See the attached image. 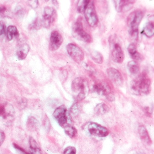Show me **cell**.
Segmentation results:
<instances>
[{"label": "cell", "mask_w": 154, "mask_h": 154, "mask_svg": "<svg viewBox=\"0 0 154 154\" xmlns=\"http://www.w3.org/2000/svg\"><path fill=\"white\" fill-rule=\"evenodd\" d=\"M151 81L147 74L143 72L132 82L131 89L137 95L148 94L151 91Z\"/></svg>", "instance_id": "cell-1"}, {"label": "cell", "mask_w": 154, "mask_h": 154, "mask_svg": "<svg viewBox=\"0 0 154 154\" xmlns=\"http://www.w3.org/2000/svg\"><path fill=\"white\" fill-rule=\"evenodd\" d=\"M143 16L142 11L138 10L130 13L128 17L127 24L129 28V33L135 39L138 38V28Z\"/></svg>", "instance_id": "cell-2"}, {"label": "cell", "mask_w": 154, "mask_h": 154, "mask_svg": "<svg viewBox=\"0 0 154 154\" xmlns=\"http://www.w3.org/2000/svg\"><path fill=\"white\" fill-rule=\"evenodd\" d=\"M72 30L73 35L78 40L87 43L92 42V38L91 35L84 30L82 17H78L76 21L74 23Z\"/></svg>", "instance_id": "cell-3"}, {"label": "cell", "mask_w": 154, "mask_h": 154, "mask_svg": "<svg viewBox=\"0 0 154 154\" xmlns=\"http://www.w3.org/2000/svg\"><path fill=\"white\" fill-rule=\"evenodd\" d=\"M87 82L82 77H78L72 83V91L77 95L79 99H83L85 97L87 90Z\"/></svg>", "instance_id": "cell-4"}, {"label": "cell", "mask_w": 154, "mask_h": 154, "mask_svg": "<svg viewBox=\"0 0 154 154\" xmlns=\"http://www.w3.org/2000/svg\"><path fill=\"white\" fill-rule=\"evenodd\" d=\"M84 12L86 20L91 27L97 25L98 23V17L93 2L90 1Z\"/></svg>", "instance_id": "cell-5"}, {"label": "cell", "mask_w": 154, "mask_h": 154, "mask_svg": "<svg viewBox=\"0 0 154 154\" xmlns=\"http://www.w3.org/2000/svg\"><path fill=\"white\" fill-rule=\"evenodd\" d=\"M53 117L60 126L63 128L69 125V117L67 109L64 105H62L56 108L53 112Z\"/></svg>", "instance_id": "cell-6"}, {"label": "cell", "mask_w": 154, "mask_h": 154, "mask_svg": "<svg viewBox=\"0 0 154 154\" xmlns=\"http://www.w3.org/2000/svg\"><path fill=\"white\" fill-rule=\"evenodd\" d=\"M66 50L69 55L76 63H81L84 60L85 55L83 51L76 45L70 43L66 46Z\"/></svg>", "instance_id": "cell-7"}, {"label": "cell", "mask_w": 154, "mask_h": 154, "mask_svg": "<svg viewBox=\"0 0 154 154\" xmlns=\"http://www.w3.org/2000/svg\"><path fill=\"white\" fill-rule=\"evenodd\" d=\"M88 130L91 134L96 137H106L109 134V131L106 128L96 123L91 122L88 126Z\"/></svg>", "instance_id": "cell-8"}, {"label": "cell", "mask_w": 154, "mask_h": 154, "mask_svg": "<svg viewBox=\"0 0 154 154\" xmlns=\"http://www.w3.org/2000/svg\"><path fill=\"white\" fill-rule=\"evenodd\" d=\"M57 15L55 8L50 7H45L44 11L43 20H42V26L45 28H49L51 23L55 21L57 18Z\"/></svg>", "instance_id": "cell-9"}, {"label": "cell", "mask_w": 154, "mask_h": 154, "mask_svg": "<svg viewBox=\"0 0 154 154\" xmlns=\"http://www.w3.org/2000/svg\"><path fill=\"white\" fill-rule=\"evenodd\" d=\"M94 90L98 94L106 96L110 101L114 100V96L112 93L111 88L106 83L100 82L95 84L94 86Z\"/></svg>", "instance_id": "cell-10"}, {"label": "cell", "mask_w": 154, "mask_h": 154, "mask_svg": "<svg viewBox=\"0 0 154 154\" xmlns=\"http://www.w3.org/2000/svg\"><path fill=\"white\" fill-rule=\"evenodd\" d=\"M63 38L62 35L56 30L51 32L50 37L49 48L52 51L57 50L62 45Z\"/></svg>", "instance_id": "cell-11"}, {"label": "cell", "mask_w": 154, "mask_h": 154, "mask_svg": "<svg viewBox=\"0 0 154 154\" xmlns=\"http://www.w3.org/2000/svg\"><path fill=\"white\" fill-rule=\"evenodd\" d=\"M111 53L112 59L116 63H121L124 61L125 57L124 52L119 43L113 44Z\"/></svg>", "instance_id": "cell-12"}, {"label": "cell", "mask_w": 154, "mask_h": 154, "mask_svg": "<svg viewBox=\"0 0 154 154\" xmlns=\"http://www.w3.org/2000/svg\"><path fill=\"white\" fill-rule=\"evenodd\" d=\"M107 75L110 79L117 85L121 86L123 84V78L121 73L118 70L113 67L107 69Z\"/></svg>", "instance_id": "cell-13"}, {"label": "cell", "mask_w": 154, "mask_h": 154, "mask_svg": "<svg viewBox=\"0 0 154 154\" xmlns=\"http://www.w3.org/2000/svg\"><path fill=\"white\" fill-rule=\"evenodd\" d=\"M116 8L119 12H125L133 8L134 1H114Z\"/></svg>", "instance_id": "cell-14"}, {"label": "cell", "mask_w": 154, "mask_h": 154, "mask_svg": "<svg viewBox=\"0 0 154 154\" xmlns=\"http://www.w3.org/2000/svg\"><path fill=\"white\" fill-rule=\"evenodd\" d=\"M138 132L140 134V138L143 142L146 143L149 146H150L152 144V140L149 136V134L146 127L144 126L143 125H140L138 128Z\"/></svg>", "instance_id": "cell-15"}, {"label": "cell", "mask_w": 154, "mask_h": 154, "mask_svg": "<svg viewBox=\"0 0 154 154\" xmlns=\"http://www.w3.org/2000/svg\"><path fill=\"white\" fill-rule=\"evenodd\" d=\"M29 50L30 47L27 44H24L20 46L17 52L18 59L20 60H24L27 57Z\"/></svg>", "instance_id": "cell-16"}, {"label": "cell", "mask_w": 154, "mask_h": 154, "mask_svg": "<svg viewBox=\"0 0 154 154\" xmlns=\"http://www.w3.org/2000/svg\"><path fill=\"white\" fill-rule=\"evenodd\" d=\"M26 126L27 128L30 131H35L39 128L40 123L35 117L30 116L27 119Z\"/></svg>", "instance_id": "cell-17"}, {"label": "cell", "mask_w": 154, "mask_h": 154, "mask_svg": "<svg viewBox=\"0 0 154 154\" xmlns=\"http://www.w3.org/2000/svg\"><path fill=\"white\" fill-rule=\"evenodd\" d=\"M19 35V33L16 27L14 25H10L7 29V36L8 41H10L14 38Z\"/></svg>", "instance_id": "cell-18"}, {"label": "cell", "mask_w": 154, "mask_h": 154, "mask_svg": "<svg viewBox=\"0 0 154 154\" xmlns=\"http://www.w3.org/2000/svg\"><path fill=\"white\" fill-rule=\"evenodd\" d=\"M142 33L148 37H152L154 35V24L153 21H150L147 24L143 29Z\"/></svg>", "instance_id": "cell-19"}, {"label": "cell", "mask_w": 154, "mask_h": 154, "mask_svg": "<svg viewBox=\"0 0 154 154\" xmlns=\"http://www.w3.org/2000/svg\"><path fill=\"white\" fill-rule=\"evenodd\" d=\"M109 108L105 103H101L96 105L94 108L95 113L98 115H103L108 112Z\"/></svg>", "instance_id": "cell-20"}, {"label": "cell", "mask_w": 154, "mask_h": 154, "mask_svg": "<svg viewBox=\"0 0 154 154\" xmlns=\"http://www.w3.org/2000/svg\"><path fill=\"white\" fill-rule=\"evenodd\" d=\"M127 66L128 70L132 74H137L140 71V66L136 61H130L128 63Z\"/></svg>", "instance_id": "cell-21"}, {"label": "cell", "mask_w": 154, "mask_h": 154, "mask_svg": "<svg viewBox=\"0 0 154 154\" xmlns=\"http://www.w3.org/2000/svg\"><path fill=\"white\" fill-rule=\"evenodd\" d=\"M65 133L70 138H74L77 136L78 131L74 127L69 124L64 128Z\"/></svg>", "instance_id": "cell-22"}, {"label": "cell", "mask_w": 154, "mask_h": 154, "mask_svg": "<svg viewBox=\"0 0 154 154\" xmlns=\"http://www.w3.org/2000/svg\"><path fill=\"white\" fill-rule=\"evenodd\" d=\"M92 59L95 63L101 64L103 62V57L102 54L98 51H93L91 54Z\"/></svg>", "instance_id": "cell-23"}, {"label": "cell", "mask_w": 154, "mask_h": 154, "mask_svg": "<svg viewBox=\"0 0 154 154\" xmlns=\"http://www.w3.org/2000/svg\"><path fill=\"white\" fill-rule=\"evenodd\" d=\"M89 2L90 1H79L78 6V11L79 13L84 12Z\"/></svg>", "instance_id": "cell-24"}, {"label": "cell", "mask_w": 154, "mask_h": 154, "mask_svg": "<svg viewBox=\"0 0 154 154\" xmlns=\"http://www.w3.org/2000/svg\"><path fill=\"white\" fill-rule=\"evenodd\" d=\"M128 51L131 57L138 52L136 45L134 44H131L128 45Z\"/></svg>", "instance_id": "cell-25"}, {"label": "cell", "mask_w": 154, "mask_h": 154, "mask_svg": "<svg viewBox=\"0 0 154 154\" xmlns=\"http://www.w3.org/2000/svg\"><path fill=\"white\" fill-rule=\"evenodd\" d=\"M42 26V21L38 18H37L35 19V20L33 23L31 27L32 29H40Z\"/></svg>", "instance_id": "cell-26"}, {"label": "cell", "mask_w": 154, "mask_h": 154, "mask_svg": "<svg viewBox=\"0 0 154 154\" xmlns=\"http://www.w3.org/2000/svg\"><path fill=\"white\" fill-rule=\"evenodd\" d=\"M77 150L73 146H68L64 150V154H76Z\"/></svg>", "instance_id": "cell-27"}, {"label": "cell", "mask_w": 154, "mask_h": 154, "mask_svg": "<svg viewBox=\"0 0 154 154\" xmlns=\"http://www.w3.org/2000/svg\"><path fill=\"white\" fill-rule=\"evenodd\" d=\"M6 105L0 102V117L4 118L6 113Z\"/></svg>", "instance_id": "cell-28"}, {"label": "cell", "mask_w": 154, "mask_h": 154, "mask_svg": "<svg viewBox=\"0 0 154 154\" xmlns=\"http://www.w3.org/2000/svg\"><path fill=\"white\" fill-rule=\"evenodd\" d=\"M132 57L133 58L134 61H140L143 60V57L139 52H137L136 54L133 55L132 56Z\"/></svg>", "instance_id": "cell-29"}, {"label": "cell", "mask_w": 154, "mask_h": 154, "mask_svg": "<svg viewBox=\"0 0 154 154\" xmlns=\"http://www.w3.org/2000/svg\"><path fill=\"white\" fill-rule=\"evenodd\" d=\"M13 146H14V148H15L16 149L18 150V151H20V152L21 153H22L23 154H29V153L27 152L25 149H23V148L21 147L20 146H18V145L16 143H13Z\"/></svg>", "instance_id": "cell-30"}, {"label": "cell", "mask_w": 154, "mask_h": 154, "mask_svg": "<svg viewBox=\"0 0 154 154\" xmlns=\"http://www.w3.org/2000/svg\"><path fill=\"white\" fill-rule=\"evenodd\" d=\"M5 138H6V135L4 131L0 130V146H1L3 144L5 141Z\"/></svg>", "instance_id": "cell-31"}, {"label": "cell", "mask_w": 154, "mask_h": 154, "mask_svg": "<svg viewBox=\"0 0 154 154\" xmlns=\"http://www.w3.org/2000/svg\"><path fill=\"white\" fill-rule=\"evenodd\" d=\"M29 154H42V150L40 147L30 149Z\"/></svg>", "instance_id": "cell-32"}, {"label": "cell", "mask_w": 154, "mask_h": 154, "mask_svg": "<svg viewBox=\"0 0 154 154\" xmlns=\"http://www.w3.org/2000/svg\"><path fill=\"white\" fill-rule=\"evenodd\" d=\"M5 24L2 21H0V35L5 33Z\"/></svg>", "instance_id": "cell-33"}, {"label": "cell", "mask_w": 154, "mask_h": 154, "mask_svg": "<svg viewBox=\"0 0 154 154\" xmlns=\"http://www.w3.org/2000/svg\"><path fill=\"white\" fill-rule=\"evenodd\" d=\"M29 5H30L32 8H37L38 5V1H31L29 2Z\"/></svg>", "instance_id": "cell-34"}, {"label": "cell", "mask_w": 154, "mask_h": 154, "mask_svg": "<svg viewBox=\"0 0 154 154\" xmlns=\"http://www.w3.org/2000/svg\"><path fill=\"white\" fill-rule=\"evenodd\" d=\"M6 10H7V8H6V7H4V6L1 7L0 8V14H1L2 15L4 14Z\"/></svg>", "instance_id": "cell-35"}]
</instances>
